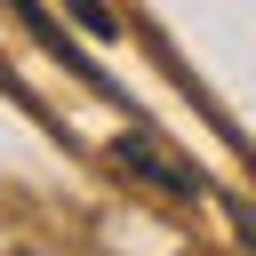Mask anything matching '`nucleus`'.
Masks as SVG:
<instances>
[{"mask_svg":"<svg viewBox=\"0 0 256 256\" xmlns=\"http://www.w3.org/2000/svg\"><path fill=\"white\" fill-rule=\"evenodd\" d=\"M112 168H120V176L160 184L168 200H208V176H200V168H184V160H176L152 128H120V136H112Z\"/></svg>","mask_w":256,"mask_h":256,"instance_id":"nucleus-1","label":"nucleus"},{"mask_svg":"<svg viewBox=\"0 0 256 256\" xmlns=\"http://www.w3.org/2000/svg\"><path fill=\"white\" fill-rule=\"evenodd\" d=\"M8 8H16V24H24V32L48 48V56H64V72H72V80H88V88H112V80H104V72H96V64H88L72 40H64V24H48V8H40V0H8Z\"/></svg>","mask_w":256,"mask_h":256,"instance_id":"nucleus-2","label":"nucleus"},{"mask_svg":"<svg viewBox=\"0 0 256 256\" xmlns=\"http://www.w3.org/2000/svg\"><path fill=\"white\" fill-rule=\"evenodd\" d=\"M64 16H72V24H80V32H88V40H112V32H120V24H112V8H104V0H64Z\"/></svg>","mask_w":256,"mask_h":256,"instance_id":"nucleus-3","label":"nucleus"},{"mask_svg":"<svg viewBox=\"0 0 256 256\" xmlns=\"http://www.w3.org/2000/svg\"><path fill=\"white\" fill-rule=\"evenodd\" d=\"M232 232H240V248L256 256V208H248V200H232Z\"/></svg>","mask_w":256,"mask_h":256,"instance_id":"nucleus-4","label":"nucleus"}]
</instances>
